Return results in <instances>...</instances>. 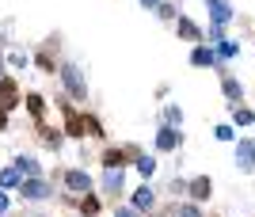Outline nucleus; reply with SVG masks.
Masks as SVG:
<instances>
[{
	"mask_svg": "<svg viewBox=\"0 0 255 217\" xmlns=\"http://www.w3.org/2000/svg\"><path fill=\"white\" fill-rule=\"evenodd\" d=\"M57 76H61V88L76 99V103H84V99H88V76H84V69H80V65L65 61V65L57 69Z\"/></svg>",
	"mask_w": 255,
	"mask_h": 217,
	"instance_id": "1",
	"label": "nucleus"
},
{
	"mask_svg": "<svg viewBox=\"0 0 255 217\" xmlns=\"http://www.w3.org/2000/svg\"><path fill=\"white\" fill-rule=\"evenodd\" d=\"M61 183H65V191L76 195V198L96 195V179L88 175V168H65V172H61Z\"/></svg>",
	"mask_w": 255,
	"mask_h": 217,
	"instance_id": "2",
	"label": "nucleus"
},
{
	"mask_svg": "<svg viewBox=\"0 0 255 217\" xmlns=\"http://www.w3.org/2000/svg\"><path fill=\"white\" fill-rule=\"evenodd\" d=\"M19 198H23V202H50L53 187L46 183V179H23V183H19Z\"/></svg>",
	"mask_w": 255,
	"mask_h": 217,
	"instance_id": "3",
	"label": "nucleus"
},
{
	"mask_svg": "<svg viewBox=\"0 0 255 217\" xmlns=\"http://www.w3.org/2000/svg\"><path fill=\"white\" fill-rule=\"evenodd\" d=\"M206 11H210V27H229L236 19V11L229 0H206Z\"/></svg>",
	"mask_w": 255,
	"mask_h": 217,
	"instance_id": "4",
	"label": "nucleus"
},
{
	"mask_svg": "<svg viewBox=\"0 0 255 217\" xmlns=\"http://www.w3.org/2000/svg\"><path fill=\"white\" fill-rule=\"evenodd\" d=\"M99 191H103V195H122V191H126V168H103Z\"/></svg>",
	"mask_w": 255,
	"mask_h": 217,
	"instance_id": "5",
	"label": "nucleus"
},
{
	"mask_svg": "<svg viewBox=\"0 0 255 217\" xmlns=\"http://www.w3.org/2000/svg\"><path fill=\"white\" fill-rule=\"evenodd\" d=\"M175 34H179L183 42H194V46L206 42V31L191 19V15H175Z\"/></svg>",
	"mask_w": 255,
	"mask_h": 217,
	"instance_id": "6",
	"label": "nucleus"
},
{
	"mask_svg": "<svg viewBox=\"0 0 255 217\" xmlns=\"http://www.w3.org/2000/svg\"><path fill=\"white\" fill-rule=\"evenodd\" d=\"M129 210H137L141 217H145V214H152V210H156V191H152L149 183H145V187H137V191L129 195Z\"/></svg>",
	"mask_w": 255,
	"mask_h": 217,
	"instance_id": "7",
	"label": "nucleus"
},
{
	"mask_svg": "<svg viewBox=\"0 0 255 217\" xmlns=\"http://www.w3.org/2000/svg\"><path fill=\"white\" fill-rule=\"evenodd\" d=\"M236 168L240 172H255V137H240L236 141Z\"/></svg>",
	"mask_w": 255,
	"mask_h": 217,
	"instance_id": "8",
	"label": "nucleus"
},
{
	"mask_svg": "<svg viewBox=\"0 0 255 217\" xmlns=\"http://www.w3.org/2000/svg\"><path fill=\"white\" fill-rule=\"evenodd\" d=\"M187 195H191L187 202H194V206H202L206 198L213 195V179H210V175H194L191 183H187Z\"/></svg>",
	"mask_w": 255,
	"mask_h": 217,
	"instance_id": "9",
	"label": "nucleus"
},
{
	"mask_svg": "<svg viewBox=\"0 0 255 217\" xmlns=\"http://www.w3.org/2000/svg\"><path fill=\"white\" fill-rule=\"evenodd\" d=\"M191 65H194V69H221V61H217V54H213V46L198 42V46L191 50Z\"/></svg>",
	"mask_w": 255,
	"mask_h": 217,
	"instance_id": "10",
	"label": "nucleus"
},
{
	"mask_svg": "<svg viewBox=\"0 0 255 217\" xmlns=\"http://www.w3.org/2000/svg\"><path fill=\"white\" fill-rule=\"evenodd\" d=\"M183 145V133L171 130V126H160L156 130V152H175Z\"/></svg>",
	"mask_w": 255,
	"mask_h": 217,
	"instance_id": "11",
	"label": "nucleus"
},
{
	"mask_svg": "<svg viewBox=\"0 0 255 217\" xmlns=\"http://www.w3.org/2000/svg\"><path fill=\"white\" fill-rule=\"evenodd\" d=\"M221 92H225V99H229V107H240V103H244V84H240L236 76H225Z\"/></svg>",
	"mask_w": 255,
	"mask_h": 217,
	"instance_id": "12",
	"label": "nucleus"
},
{
	"mask_svg": "<svg viewBox=\"0 0 255 217\" xmlns=\"http://www.w3.org/2000/svg\"><path fill=\"white\" fill-rule=\"evenodd\" d=\"M11 168H15L23 179H42V164L34 160V156H15V164H11Z\"/></svg>",
	"mask_w": 255,
	"mask_h": 217,
	"instance_id": "13",
	"label": "nucleus"
},
{
	"mask_svg": "<svg viewBox=\"0 0 255 217\" xmlns=\"http://www.w3.org/2000/svg\"><path fill=\"white\" fill-rule=\"evenodd\" d=\"M133 168H137V175H141V179H145V183H149L152 175H156V168H160V160H156V156H149V152H141L137 160H133Z\"/></svg>",
	"mask_w": 255,
	"mask_h": 217,
	"instance_id": "14",
	"label": "nucleus"
},
{
	"mask_svg": "<svg viewBox=\"0 0 255 217\" xmlns=\"http://www.w3.org/2000/svg\"><path fill=\"white\" fill-rule=\"evenodd\" d=\"M19 183H23V175L15 172V168H0V191H4V195H8V191H19Z\"/></svg>",
	"mask_w": 255,
	"mask_h": 217,
	"instance_id": "15",
	"label": "nucleus"
},
{
	"mask_svg": "<svg viewBox=\"0 0 255 217\" xmlns=\"http://www.w3.org/2000/svg\"><path fill=\"white\" fill-rule=\"evenodd\" d=\"M213 54H217V61H233V57H240V42H233V38H225V42H217L213 46Z\"/></svg>",
	"mask_w": 255,
	"mask_h": 217,
	"instance_id": "16",
	"label": "nucleus"
},
{
	"mask_svg": "<svg viewBox=\"0 0 255 217\" xmlns=\"http://www.w3.org/2000/svg\"><path fill=\"white\" fill-rule=\"evenodd\" d=\"M164 126H171V130L183 126V107L179 103H168V107H164Z\"/></svg>",
	"mask_w": 255,
	"mask_h": 217,
	"instance_id": "17",
	"label": "nucleus"
},
{
	"mask_svg": "<svg viewBox=\"0 0 255 217\" xmlns=\"http://www.w3.org/2000/svg\"><path fill=\"white\" fill-rule=\"evenodd\" d=\"M103 168H126V149H107L103 152Z\"/></svg>",
	"mask_w": 255,
	"mask_h": 217,
	"instance_id": "18",
	"label": "nucleus"
},
{
	"mask_svg": "<svg viewBox=\"0 0 255 217\" xmlns=\"http://www.w3.org/2000/svg\"><path fill=\"white\" fill-rule=\"evenodd\" d=\"M171 217H206V214H202V206H194V202H187V198H183L179 206L171 210Z\"/></svg>",
	"mask_w": 255,
	"mask_h": 217,
	"instance_id": "19",
	"label": "nucleus"
},
{
	"mask_svg": "<svg viewBox=\"0 0 255 217\" xmlns=\"http://www.w3.org/2000/svg\"><path fill=\"white\" fill-rule=\"evenodd\" d=\"M252 122H255V110H248L244 103L233 107V126H252Z\"/></svg>",
	"mask_w": 255,
	"mask_h": 217,
	"instance_id": "20",
	"label": "nucleus"
},
{
	"mask_svg": "<svg viewBox=\"0 0 255 217\" xmlns=\"http://www.w3.org/2000/svg\"><path fill=\"white\" fill-rule=\"evenodd\" d=\"M96 214H99V198L84 195V198H80V217H96Z\"/></svg>",
	"mask_w": 255,
	"mask_h": 217,
	"instance_id": "21",
	"label": "nucleus"
},
{
	"mask_svg": "<svg viewBox=\"0 0 255 217\" xmlns=\"http://www.w3.org/2000/svg\"><path fill=\"white\" fill-rule=\"evenodd\" d=\"M213 137H217V141H236V126L233 122H221V126L213 130Z\"/></svg>",
	"mask_w": 255,
	"mask_h": 217,
	"instance_id": "22",
	"label": "nucleus"
},
{
	"mask_svg": "<svg viewBox=\"0 0 255 217\" xmlns=\"http://www.w3.org/2000/svg\"><path fill=\"white\" fill-rule=\"evenodd\" d=\"M27 61H31V57L23 54V50H11V54H8V65L11 69H27Z\"/></svg>",
	"mask_w": 255,
	"mask_h": 217,
	"instance_id": "23",
	"label": "nucleus"
},
{
	"mask_svg": "<svg viewBox=\"0 0 255 217\" xmlns=\"http://www.w3.org/2000/svg\"><path fill=\"white\" fill-rule=\"evenodd\" d=\"M156 15H160V19H175V4H160Z\"/></svg>",
	"mask_w": 255,
	"mask_h": 217,
	"instance_id": "24",
	"label": "nucleus"
},
{
	"mask_svg": "<svg viewBox=\"0 0 255 217\" xmlns=\"http://www.w3.org/2000/svg\"><path fill=\"white\" fill-rule=\"evenodd\" d=\"M27 107H31V114H42V96H27Z\"/></svg>",
	"mask_w": 255,
	"mask_h": 217,
	"instance_id": "25",
	"label": "nucleus"
},
{
	"mask_svg": "<svg viewBox=\"0 0 255 217\" xmlns=\"http://www.w3.org/2000/svg\"><path fill=\"white\" fill-rule=\"evenodd\" d=\"M111 217H141V214H137V210H129V206H115Z\"/></svg>",
	"mask_w": 255,
	"mask_h": 217,
	"instance_id": "26",
	"label": "nucleus"
},
{
	"mask_svg": "<svg viewBox=\"0 0 255 217\" xmlns=\"http://www.w3.org/2000/svg\"><path fill=\"white\" fill-rule=\"evenodd\" d=\"M0 217H8V195L0 191Z\"/></svg>",
	"mask_w": 255,
	"mask_h": 217,
	"instance_id": "27",
	"label": "nucleus"
},
{
	"mask_svg": "<svg viewBox=\"0 0 255 217\" xmlns=\"http://www.w3.org/2000/svg\"><path fill=\"white\" fill-rule=\"evenodd\" d=\"M160 4H164V0H141V8H149V11H156Z\"/></svg>",
	"mask_w": 255,
	"mask_h": 217,
	"instance_id": "28",
	"label": "nucleus"
}]
</instances>
